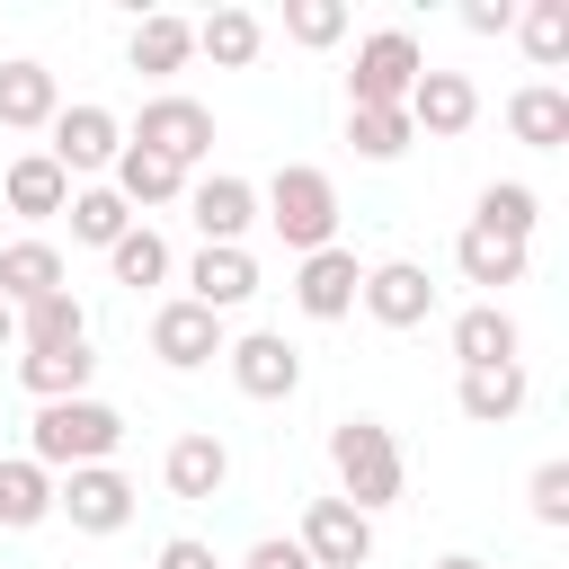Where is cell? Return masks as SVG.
<instances>
[{"label":"cell","instance_id":"obj_21","mask_svg":"<svg viewBox=\"0 0 569 569\" xmlns=\"http://www.w3.org/2000/svg\"><path fill=\"white\" fill-rule=\"evenodd\" d=\"M507 133H516L525 151H560V142H569V89L525 80V89L507 98Z\"/></svg>","mask_w":569,"mask_h":569},{"label":"cell","instance_id":"obj_24","mask_svg":"<svg viewBox=\"0 0 569 569\" xmlns=\"http://www.w3.org/2000/svg\"><path fill=\"white\" fill-rule=\"evenodd\" d=\"M0 196H9V213L44 222V213H62V204H71V178H62L44 151H18V160H9V178H0Z\"/></svg>","mask_w":569,"mask_h":569},{"label":"cell","instance_id":"obj_15","mask_svg":"<svg viewBox=\"0 0 569 569\" xmlns=\"http://www.w3.org/2000/svg\"><path fill=\"white\" fill-rule=\"evenodd\" d=\"M160 480H169V498L204 507V498H222V480H231V445H222L213 427H196V436H178V445L160 453Z\"/></svg>","mask_w":569,"mask_h":569},{"label":"cell","instance_id":"obj_27","mask_svg":"<svg viewBox=\"0 0 569 569\" xmlns=\"http://www.w3.org/2000/svg\"><path fill=\"white\" fill-rule=\"evenodd\" d=\"M44 516H53V471L27 462V453H9V462H0V533H27V525H44Z\"/></svg>","mask_w":569,"mask_h":569},{"label":"cell","instance_id":"obj_17","mask_svg":"<svg viewBox=\"0 0 569 569\" xmlns=\"http://www.w3.org/2000/svg\"><path fill=\"white\" fill-rule=\"evenodd\" d=\"M258 293V258L249 249H196V267H187V302H204L213 320L222 311H240Z\"/></svg>","mask_w":569,"mask_h":569},{"label":"cell","instance_id":"obj_41","mask_svg":"<svg viewBox=\"0 0 569 569\" xmlns=\"http://www.w3.org/2000/svg\"><path fill=\"white\" fill-rule=\"evenodd\" d=\"M0 347H18V311L9 302H0Z\"/></svg>","mask_w":569,"mask_h":569},{"label":"cell","instance_id":"obj_36","mask_svg":"<svg viewBox=\"0 0 569 569\" xmlns=\"http://www.w3.org/2000/svg\"><path fill=\"white\" fill-rule=\"evenodd\" d=\"M525 507H533V525H569V462H533V480H525Z\"/></svg>","mask_w":569,"mask_h":569},{"label":"cell","instance_id":"obj_14","mask_svg":"<svg viewBox=\"0 0 569 569\" xmlns=\"http://www.w3.org/2000/svg\"><path fill=\"white\" fill-rule=\"evenodd\" d=\"M400 116H409V133H436V142H453V133H471V116H480V89H471L462 71H418V89L400 98Z\"/></svg>","mask_w":569,"mask_h":569},{"label":"cell","instance_id":"obj_29","mask_svg":"<svg viewBox=\"0 0 569 569\" xmlns=\"http://www.w3.org/2000/svg\"><path fill=\"white\" fill-rule=\"evenodd\" d=\"M18 382H27L36 400H80V391L98 382V356H89V347H44V356H18Z\"/></svg>","mask_w":569,"mask_h":569},{"label":"cell","instance_id":"obj_25","mask_svg":"<svg viewBox=\"0 0 569 569\" xmlns=\"http://www.w3.org/2000/svg\"><path fill=\"white\" fill-rule=\"evenodd\" d=\"M533 222H542V196L525 187V178H489L480 187V204H471V231H498V240H533Z\"/></svg>","mask_w":569,"mask_h":569},{"label":"cell","instance_id":"obj_11","mask_svg":"<svg viewBox=\"0 0 569 569\" xmlns=\"http://www.w3.org/2000/svg\"><path fill=\"white\" fill-rule=\"evenodd\" d=\"M382 329H427L436 320V276L418 267V258H382V267H365V293H356Z\"/></svg>","mask_w":569,"mask_h":569},{"label":"cell","instance_id":"obj_7","mask_svg":"<svg viewBox=\"0 0 569 569\" xmlns=\"http://www.w3.org/2000/svg\"><path fill=\"white\" fill-rule=\"evenodd\" d=\"M53 516H71V533H124V525H133V480H124L116 462L62 471V480H53Z\"/></svg>","mask_w":569,"mask_h":569},{"label":"cell","instance_id":"obj_38","mask_svg":"<svg viewBox=\"0 0 569 569\" xmlns=\"http://www.w3.org/2000/svg\"><path fill=\"white\" fill-rule=\"evenodd\" d=\"M462 27L471 36H507L516 27V0H462Z\"/></svg>","mask_w":569,"mask_h":569},{"label":"cell","instance_id":"obj_34","mask_svg":"<svg viewBox=\"0 0 569 569\" xmlns=\"http://www.w3.org/2000/svg\"><path fill=\"white\" fill-rule=\"evenodd\" d=\"M516 36H525V53H533L542 71H560V62H569V0H533V9H516Z\"/></svg>","mask_w":569,"mask_h":569},{"label":"cell","instance_id":"obj_13","mask_svg":"<svg viewBox=\"0 0 569 569\" xmlns=\"http://www.w3.org/2000/svg\"><path fill=\"white\" fill-rule=\"evenodd\" d=\"M356 293H365L356 249H311V258L293 267V311H302V320H347Z\"/></svg>","mask_w":569,"mask_h":569},{"label":"cell","instance_id":"obj_1","mask_svg":"<svg viewBox=\"0 0 569 569\" xmlns=\"http://www.w3.org/2000/svg\"><path fill=\"white\" fill-rule=\"evenodd\" d=\"M116 445H124V409L98 400V391H80V400H36V418H27V462H44L53 480L107 462Z\"/></svg>","mask_w":569,"mask_h":569},{"label":"cell","instance_id":"obj_37","mask_svg":"<svg viewBox=\"0 0 569 569\" xmlns=\"http://www.w3.org/2000/svg\"><path fill=\"white\" fill-rule=\"evenodd\" d=\"M151 569H222V560H213V542H196V533H169Z\"/></svg>","mask_w":569,"mask_h":569},{"label":"cell","instance_id":"obj_31","mask_svg":"<svg viewBox=\"0 0 569 569\" xmlns=\"http://www.w3.org/2000/svg\"><path fill=\"white\" fill-rule=\"evenodd\" d=\"M71 240H89V249H116L124 231H133V213H124V196L116 187H71Z\"/></svg>","mask_w":569,"mask_h":569},{"label":"cell","instance_id":"obj_30","mask_svg":"<svg viewBox=\"0 0 569 569\" xmlns=\"http://www.w3.org/2000/svg\"><path fill=\"white\" fill-rule=\"evenodd\" d=\"M453 267H462V284H525V249L516 240H498V231H462L453 240Z\"/></svg>","mask_w":569,"mask_h":569},{"label":"cell","instance_id":"obj_20","mask_svg":"<svg viewBox=\"0 0 569 569\" xmlns=\"http://www.w3.org/2000/svg\"><path fill=\"white\" fill-rule=\"evenodd\" d=\"M124 62H133V71H151V80L187 71V62H196V18H178V9H151V18L124 36Z\"/></svg>","mask_w":569,"mask_h":569},{"label":"cell","instance_id":"obj_3","mask_svg":"<svg viewBox=\"0 0 569 569\" xmlns=\"http://www.w3.org/2000/svg\"><path fill=\"white\" fill-rule=\"evenodd\" d=\"M329 471H338V498H347L356 516H382V507L400 498V480H409L382 418H338V427H329Z\"/></svg>","mask_w":569,"mask_h":569},{"label":"cell","instance_id":"obj_8","mask_svg":"<svg viewBox=\"0 0 569 569\" xmlns=\"http://www.w3.org/2000/svg\"><path fill=\"white\" fill-rule=\"evenodd\" d=\"M293 542L311 569H373V516H356L347 498H311Z\"/></svg>","mask_w":569,"mask_h":569},{"label":"cell","instance_id":"obj_16","mask_svg":"<svg viewBox=\"0 0 569 569\" xmlns=\"http://www.w3.org/2000/svg\"><path fill=\"white\" fill-rule=\"evenodd\" d=\"M453 365H462V373H480V365H525V329H516V311H498V302L453 311Z\"/></svg>","mask_w":569,"mask_h":569},{"label":"cell","instance_id":"obj_26","mask_svg":"<svg viewBox=\"0 0 569 569\" xmlns=\"http://www.w3.org/2000/svg\"><path fill=\"white\" fill-rule=\"evenodd\" d=\"M18 347H27V356H44V347H89V311H80V293L62 284V293L27 302V311H18Z\"/></svg>","mask_w":569,"mask_h":569},{"label":"cell","instance_id":"obj_28","mask_svg":"<svg viewBox=\"0 0 569 569\" xmlns=\"http://www.w3.org/2000/svg\"><path fill=\"white\" fill-rule=\"evenodd\" d=\"M258 44H267L258 9H213V18H196V53H213V71H249Z\"/></svg>","mask_w":569,"mask_h":569},{"label":"cell","instance_id":"obj_12","mask_svg":"<svg viewBox=\"0 0 569 569\" xmlns=\"http://www.w3.org/2000/svg\"><path fill=\"white\" fill-rule=\"evenodd\" d=\"M222 347H231V329H222L204 302H187V293H178V302H160V311H151V356H160L169 373H196V365H213Z\"/></svg>","mask_w":569,"mask_h":569},{"label":"cell","instance_id":"obj_40","mask_svg":"<svg viewBox=\"0 0 569 569\" xmlns=\"http://www.w3.org/2000/svg\"><path fill=\"white\" fill-rule=\"evenodd\" d=\"M436 569H489V560H471V551H445V560H436Z\"/></svg>","mask_w":569,"mask_h":569},{"label":"cell","instance_id":"obj_9","mask_svg":"<svg viewBox=\"0 0 569 569\" xmlns=\"http://www.w3.org/2000/svg\"><path fill=\"white\" fill-rule=\"evenodd\" d=\"M222 365H231V382H240L249 400H293V391H302V347H293L284 329H249V338H231Z\"/></svg>","mask_w":569,"mask_h":569},{"label":"cell","instance_id":"obj_2","mask_svg":"<svg viewBox=\"0 0 569 569\" xmlns=\"http://www.w3.org/2000/svg\"><path fill=\"white\" fill-rule=\"evenodd\" d=\"M258 213L276 222V240H284L293 258H311V249H338V178H329V169H311V160H284V169L267 178Z\"/></svg>","mask_w":569,"mask_h":569},{"label":"cell","instance_id":"obj_19","mask_svg":"<svg viewBox=\"0 0 569 569\" xmlns=\"http://www.w3.org/2000/svg\"><path fill=\"white\" fill-rule=\"evenodd\" d=\"M62 116V80L44 62H0V124L9 133H44Z\"/></svg>","mask_w":569,"mask_h":569},{"label":"cell","instance_id":"obj_32","mask_svg":"<svg viewBox=\"0 0 569 569\" xmlns=\"http://www.w3.org/2000/svg\"><path fill=\"white\" fill-rule=\"evenodd\" d=\"M347 142H356V160H400L418 133L400 107H347Z\"/></svg>","mask_w":569,"mask_h":569},{"label":"cell","instance_id":"obj_5","mask_svg":"<svg viewBox=\"0 0 569 569\" xmlns=\"http://www.w3.org/2000/svg\"><path fill=\"white\" fill-rule=\"evenodd\" d=\"M124 142L160 151L169 169H196V160L213 151V107H204V98H178V89H160V98H142V116H133V133H124Z\"/></svg>","mask_w":569,"mask_h":569},{"label":"cell","instance_id":"obj_39","mask_svg":"<svg viewBox=\"0 0 569 569\" xmlns=\"http://www.w3.org/2000/svg\"><path fill=\"white\" fill-rule=\"evenodd\" d=\"M240 569H311V560H302V542L267 533V542H249V560H240Z\"/></svg>","mask_w":569,"mask_h":569},{"label":"cell","instance_id":"obj_33","mask_svg":"<svg viewBox=\"0 0 569 569\" xmlns=\"http://www.w3.org/2000/svg\"><path fill=\"white\" fill-rule=\"evenodd\" d=\"M107 267H116V284H133V293H142V284H169V240H160L151 222H133V231L107 249Z\"/></svg>","mask_w":569,"mask_h":569},{"label":"cell","instance_id":"obj_10","mask_svg":"<svg viewBox=\"0 0 569 569\" xmlns=\"http://www.w3.org/2000/svg\"><path fill=\"white\" fill-rule=\"evenodd\" d=\"M187 222L204 231V249H240V231L258 222V187L249 178H231V169H213V178H187Z\"/></svg>","mask_w":569,"mask_h":569},{"label":"cell","instance_id":"obj_4","mask_svg":"<svg viewBox=\"0 0 569 569\" xmlns=\"http://www.w3.org/2000/svg\"><path fill=\"white\" fill-rule=\"evenodd\" d=\"M418 71H427L418 36H409V27H373V36L356 44V71H347V107H400V98L418 89Z\"/></svg>","mask_w":569,"mask_h":569},{"label":"cell","instance_id":"obj_23","mask_svg":"<svg viewBox=\"0 0 569 569\" xmlns=\"http://www.w3.org/2000/svg\"><path fill=\"white\" fill-rule=\"evenodd\" d=\"M116 196H124V213H151V204H178V196H187V169H169L160 151H142V142H124V151H116Z\"/></svg>","mask_w":569,"mask_h":569},{"label":"cell","instance_id":"obj_18","mask_svg":"<svg viewBox=\"0 0 569 569\" xmlns=\"http://www.w3.org/2000/svg\"><path fill=\"white\" fill-rule=\"evenodd\" d=\"M62 284H71V267H62L53 240H9V249H0V302H9V311L44 302V293H62Z\"/></svg>","mask_w":569,"mask_h":569},{"label":"cell","instance_id":"obj_6","mask_svg":"<svg viewBox=\"0 0 569 569\" xmlns=\"http://www.w3.org/2000/svg\"><path fill=\"white\" fill-rule=\"evenodd\" d=\"M53 142H44V160L62 169V178H89V169H116V151H124V116L116 107H98V98H80V107H62L53 124H44Z\"/></svg>","mask_w":569,"mask_h":569},{"label":"cell","instance_id":"obj_35","mask_svg":"<svg viewBox=\"0 0 569 569\" xmlns=\"http://www.w3.org/2000/svg\"><path fill=\"white\" fill-rule=\"evenodd\" d=\"M284 36L311 44V53L338 44V36H347V0H284Z\"/></svg>","mask_w":569,"mask_h":569},{"label":"cell","instance_id":"obj_22","mask_svg":"<svg viewBox=\"0 0 569 569\" xmlns=\"http://www.w3.org/2000/svg\"><path fill=\"white\" fill-rule=\"evenodd\" d=\"M525 391H533V382H525V365H480V373H462V382H453V409H462L471 427H507V418L525 409Z\"/></svg>","mask_w":569,"mask_h":569}]
</instances>
